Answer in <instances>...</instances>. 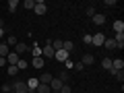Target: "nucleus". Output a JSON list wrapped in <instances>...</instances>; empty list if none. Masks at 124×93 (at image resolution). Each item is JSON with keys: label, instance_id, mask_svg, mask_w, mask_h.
Listing matches in <instances>:
<instances>
[{"label": "nucleus", "instance_id": "obj_16", "mask_svg": "<svg viewBox=\"0 0 124 93\" xmlns=\"http://www.w3.org/2000/svg\"><path fill=\"white\" fill-rule=\"evenodd\" d=\"M52 89H50V85H44V83H39L37 85V89H35V93H50Z\"/></svg>", "mask_w": 124, "mask_h": 93}, {"label": "nucleus", "instance_id": "obj_13", "mask_svg": "<svg viewBox=\"0 0 124 93\" xmlns=\"http://www.w3.org/2000/svg\"><path fill=\"white\" fill-rule=\"evenodd\" d=\"M31 64H33V68H37V70H39V68H44L46 60H44V58H33V60H31Z\"/></svg>", "mask_w": 124, "mask_h": 93}, {"label": "nucleus", "instance_id": "obj_34", "mask_svg": "<svg viewBox=\"0 0 124 93\" xmlns=\"http://www.w3.org/2000/svg\"><path fill=\"white\" fill-rule=\"evenodd\" d=\"M6 66H8V64H6V58L0 56V68H6Z\"/></svg>", "mask_w": 124, "mask_h": 93}, {"label": "nucleus", "instance_id": "obj_2", "mask_svg": "<svg viewBox=\"0 0 124 93\" xmlns=\"http://www.w3.org/2000/svg\"><path fill=\"white\" fill-rule=\"evenodd\" d=\"M33 10H35V15H46V10H48V4H46L44 0H37L35 6H33Z\"/></svg>", "mask_w": 124, "mask_h": 93}, {"label": "nucleus", "instance_id": "obj_10", "mask_svg": "<svg viewBox=\"0 0 124 93\" xmlns=\"http://www.w3.org/2000/svg\"><path fill=\"white\" fill-rule=\"evenodd\" d=\"M27 50H29V46H27V44H23V41H19V44L15 46V52H17L19 56H21V54H25Z\"/></svg>", "mask_w": 124, "mask_h": 93}, {"label": "nucleus", "instance_id": "obj_30", "mask_svg": "<svg viewBox=\"0 0 124 93\" xmlns=\"http://www.w3.org/2000/svg\"><path fill=\"white\" fill-rule=\"evenodd\" d=\"M114 77H116V81H120V83H124V72H122V70H118V72H116Z\"/></svg>", "mask_w": 124, "mask_h": 93}, {"label": "nucleus", "instance_id": "obj_21", "mask_svg": "<svg viewBox=\"0 0 124 93\" xmlns=\"http://www.w3.org/2000/svg\"><path fill=\"white\" fill-rule=\"evenodd\" d=\"M27 66H29V62H27V60H25V58H21V60H19V62H17V68H19V72H21V70H25V68H27Z\"/></svg>", "mask_w": 124, "mask_h": 93}, {"label": "nucleus", "instance_id": "obj_12", "mask_svg": "<svg viewBox=\"0 0 124 93\" xmlns=\"http://www.w3.org/2000/svg\"><path fill=\"white\" fill-rule=\"evenodd\" d=\"M114 41H116V48H120V50H122V48H124V33H116Z\"/></svg>", "mask_w": 124, "mask_h": 93}, {"label": "nucleus", "instance_id": "obj_7", "mask_svg": "<svg viewBox=\"0 0 124 93\" xmlns=\"http://www.w3.org/2000/svg\"><path fill=\"white\" fill-rule=\"evenodd\" d=\"M62 85H64V83H62L60 79H56V77H54V79L50 81V89H52V91H60V89H62Z\"/></svg>", "mask_w": 124, "mask_h": 93}, {"label": "nucleus", "instance_id": "obj_31", "mask_svg": "<svg viewBox=\"0 0 124 93\" xmlns=\"http://www.w3.org/2000/svg\"><path fill=\"white\" fill-rule=\"evenodd\" d=\"M116 4H118V2H116V0H106V2H103V6H110V8H114Z\"/></svg>", "mask_w": 124, "mask_h": 93}, {"label": "nucleus", "instance_id": "obj_20", "mask_svg": "<svg viewBox=\"0 0 124 93\" xmlns=\"http://www.w3.org/2000/svg\"><path fill=\"white\" fill-rule=\"evenodd\" d=\"M54 77L52 75H48V72H44V75L39 77V83H44V85H50V81H52Z\"/></svg>", "mask_w": 124, "mask_h": 93}, {"label": "nucleus", "instance_id": "obj_35", "mask_svg": "<svg viewBox=\"0 0 124 93\" xmlns=\"http://www.w3.org/2000/svg\"><path fill=\"white\" fill-rule=\"evenodd\" d=\"M83 41H85V44L89 46V44H91V35H89V33H85V37H83Z\"/></svg>", "mask_w": 124, "mask_h": 93}, {"label": "nucleus", "instance_id": "obj_26", "mask_svg": "<svg viewBox=\"0 0 124 93\" xmlns=\"http://www.w3.org/2000/svg\"><path fill=\"white\" fill-rule=\"evenodd\" d=\"M101 66L106 68V70H110V68H112V58H103V60H101Z\"/></svg>", "mask_w": 124, "mask_h": 93}, {"label": "nucleus", "instance_id": "obj_33", "mask_svg": "<svg viewBox=\"0 0 124 93\" xmlns=\"http://www.w3.org/2000/svg\"><path fill=\"white\" fill-rule=\"evenodd\" d=\"M70 91H72V89H70V85H68V83L62 85V89H60V93H70Z\"/></svg>", "mask_w": 124, "mask_h": 93}, {"label": "nucleus", "instance_id": "obj_11", "mask_svg": "<svg viewBox=\"0 0 124 93\" xmlns=\"http://www.w3.org/2000/svg\"><path fill=\"white\" fill-rule=\"evenodd\" d=\"M81 62H83V66H89V64H93V62H95V56H93V54H85Z\"/></svg>", "mask_w": 124, "mask_h": 93}, {"label": "nucleus", "instance_id": "obj_19", "mask_svg": "<svg viewBox=\"0 0 124 93\" xmlns=\"http://www.w3.org/2000/svg\"><path fill=\"white\" fill-rule=\"evenodd\" d=\"M4 44H6V46H8V48H15V46H17V44H19V39H17V37H15V35H8V39H6V41H4Z\"/></svg>", "mask_w": 124, "mask_h": 93}, {"label": "nucleus", "instance_id": "obj_6", "mask_svg": "<svg viewBox=\"0 0 124 93\" xmlns=\"http://www.w3.org/2000/svg\"><path fill=\"white\" fill-rule=\"evenodd\" d=\"M41 58H54V50L50 44H46L44 48H41Z\"/></svg>", "mask_w": 124, "mask_h": 93}, {"label": "nucleus", "instance_id": "obj_22", "mask_svg": "<svg viewBox=\"0 0 124 93\" xmlns=\"http://www.w3.org/2000/svg\"><path fill=\"white\" fill-rule=\"evenodd\" d=\"M31 52H33V58H41V48H39V46H33V48H31Z\"/></svg>", "mask_w": 124, "mask_h": 93}, {"label": "nucleus", "instance_id": "obj_28", "mask_svg": "<svg viewBox=\"0 0 124 93\" xmlns=\"http://www.w3.org/2000/svg\"><path fill=\"white\" fill-rule=\"evenodd\" d=\"M0 89H2V93H10V91H13V85H10V83H4Z\"/></svg>", "mask_w": 124, "mask_h": 93}, {"label": "nucleus", "instance_id": "obj_15", "mask_svg": "<svg viewBox=\"0 0 124 93\" xmlns=\"http://www.w3.org/2000/svg\"><path fill=\"white\" fill-rule=\"evenodd\" d=\"M56 79H60L62 83L66 85V83H68V79H70V72H66V70H60V75H58Z\"/></svg>", "mask_w": 124, "mask_h": 93}, {"label": "nucleus", "instance_id": "obj_23", "mask_svg": "<svg viewBox=\"0 0 124 93\" xmlns=\"http://www.w3.org/2000/svg\"><path fill=\"white\" fill-rule=\"evenodd\" d=\"M33 6H35V0H25L23 2V8H27V10H33Z\"/></svg>", "mask_w": 124, "mask_h": 93}, {"label": "nucleus", "instance_id": "obj_17", "mask_svg": "<svg viewBox=\"0 0 124 93\" xmlns=\"http://www.w3.org/2000/svg\"><path fill=\"white\" fill-rule=\"evenodd\" d=\"M72 48H75V46H72V41H70V39L62 41V50H64V52H68V54H70V52H72Z\"/></svg>", "mask_w": 124, "mask_h": 93}, {"label": "nucleus", "instance_id": "obj_24", "mask_svg": "<svg viewBox=\"0 0 124 93\" xmlns=\"http://www.w3.org/2000/svg\"><path fill=\"white\" fill-rule=\"evenodd\" d=\"M103 46H106L108 50H116V41L114 39H108V37H106V41H103Z\"/></svg>", "mask_w": 124, "mask_h": 93}, {"label": "nucleus", "instance_id": "obj_9", "mask_svg": "<svg viewBox=\"0 0 124 93\" xmlns=\"http://www.w3.org/2000/svg\"><path fill=\"white\" fill-rule=\"evenodd\" d=\"M112 68H114V70H124V60H122V58L112 60Z\"/></svg>", "mask_w": 124, "mask_h": 93}, {"label": "nucleus", "instance_id": "obj_39", "mask_svg": "<svg viewBox=\"0 0 124 93\" xmlns=\"http://www.w3.org/2000/svg\"><path fill=\"white\" fill-rule=\"evenodd\" d=\"M50 93H60V91H50Z\"/></svg>", "mask_w": 124, "mask_h": 93}, {"label": "nucleus", "instance_id": "obj_27", "mask_svg": "<svg viewBox=\"0 0 124 93\" xmlns=\"http://www.w3.org/2000/svg\"><path fill=\"white\" fill-rule=\"evenodd\" d=\"M19 72V68L17 66H6V75H10V77H15Z\"/></svg>", "mask_w": 124, "mask_h": 93}, {"label": "nucleus", "instance_id": "obj_38", "mask_svg": "<svg viewBox=\"0 0 124 93\" xmlns=\"http://www.w3.org/2000/svg\"><path fill=\"white\" fill-rule=\"evenodd\" d=\"M2 37H4V29H0V39H2Z\"/></svg>", "mask_w": 124, "mask_h": 93}, {"label": "nucleus", "instance_id": "obj_14", "mask_svg": "<svg viewBox=\"0 0 124 93\" xmlns=\"http://www.w3.org/2000/svg\"><path fill=\"white\" fill-rule=\"evenodd\" d=\"M8 54H10V48L4 44V41H2V44H0V56H2V58H6Z\"/></svg>", "mask_w": 124, "mask_h": 93}, {"label": "nucleus", "instance_id": "obj_5", "mask_svg": "<svg viewBox=\"0 0 124 93\" xmlns=\"http://www.w3.org/2000/svg\"><path fill=\"white\" fill-rule=\"evenodd\" d=\"M68 56H70V54L64 52V50H58V52H54V58H56L58 62H66V60H68Z\"/></svg>", "mask_w": 124, "mask_h": 93}, {"label": "nucleus", "instance_id": "obj_4", "mask_svg": "<svg viewBox=\"0 0 124 93\" xmlns=\"http://www.w3.org/2000/svg\"><path fill=\"white\" fill-rule=\"evenodd\" d=\"M19 60H21V56H19L17 52H10L8 56H6V64H8V66H17Z\"/></svg>", "mask_w": 124, "mask_h": 93}, {"label": "nucleus", "instance_id": "obj_1", "mask_svg": "<svg viewBox=\"0 0 124 93\" xmlns=\"http://www.w3.org/2000/svg\"><path fill=\"white\" fill-rule=\"evenodd\" d=\"M13 91L15 93H29V87H27V83L25 81H13Z\"/></svg>", "mask_w": 124, "mask_h": 93}, {"label": "nucleus", "instance_id": "obj_8", "mask_svg": "<svg viewBox=\"0 0 124 93\" xmlns=\"http://www.w3.org/2000/svg\"><path fill=\"white\" fill-rule=\"evenodd\" d=\"M91 19H93V25H103V23H106V17H103L101 13H95Z\"/></svg>", "mask_w": 124, "mask_h": 93}, {"label": "nucleus", "instance_id": "obj_29", "mask_svg": "<svg viewBox=\"0 0 124 93\" xmlns=\"http://www.w3.org/2000/svg\"><path fill=\"white\" fill-rule=\"evenodd\" d=\"M85 15H87V17H93V15H95V8H93V6H85Z\"/></svg>", "mask_w": 124, "mask_h": 93}, {"label": "nucleus", "instance_id": "obj_18", "mask_svg": "<svg viewBox=\"0 0 124 93\" xmlns=\"http://www.w3.org/2000/svg\"><path fill=\"white\" fill-rule=\"evenodd\" d=\"M112 27H114V31H116V33H124V23H122V21H116Z\"/></svg>", "mask_w": 124, "mask_h": 93}, {"label": "nucleus", "instance_id": "obj_32", "mask_svg": "<svg viewBox=\"0 0 124 93\" xmlns=\"http://www.w3.org/2000/svg\"><path fill=\"white\" fill-rule=\"evenodd\" d=\"M72 68H75V70H79V72H81V70H83L85 66H83V62H75V64H72Z\"/></svg>", "mask_w": 124, "mask_h": 93}, {"label": "nucleus", "instance_id": "obj_3", "mask_svg": "<svg viewBox=\"0 0 124 93\" xmlns=\"http://www.w3.org/2000/svg\"><path fill=\"white\" fill-rule=\"evenodd\" d=\"M103 41H106L103 33H93L91 35V46H103Z\"/></svg>", "mask_w": 124, "mask_h": 93}, {"label": "nucleus", "instance_id": "obj_36", "mask_svg": "<svg viewBox=\"0 0 124 93\" xmlns=\"http://www.w3.org/2000/svg\"><path fill=\"white\" fill-rule=\"evenodd\" d=\"M64 64H66V68H72V64H75V62H72V60H70V58H68V60H66V62H64Z\"/></svg>", "mask_w": 124, "mask_h": 93}, {"label": "nucleus", "instance_id": "obj_37", "mask_svg": "<svg viewBox=\"0 0 124 93\" xmlns=\"http://www.w3.org/2000/svg\"><path fill=\"white\" fill-rule=\"evenodd\" d=\"M0 29H4V21L2 19H0Z\"/></svg>", "mask_w": 124, "mask_h": 93}, {"label": "nucleus", "instance_id": "obj_25", "mask_svg": "<svg viewBox=\"0 0 124 93\" xmlns=\"http://www.w3.org/2000/svg\"><path fill=\"white\" fill-rule=\"evenodd\" d=\"M17 6H19L17 0H8V13H15V10H17Z\"/></svg>", "mask_w": 124, "mask_h": 93}, {"label": "nucleus", "instance_id": "obj_40", "mask_svg": "<svg viewBox=\"0 0 124 93\" xmlns=\"http://www.w3.org/2000/svg\"><path fill=\"white\" fill-rule=\"evenodd\" d=\"M10 93H15V91H10Z\"/></svg>", "mask_w": 124, "mask_h": 93}]
</instances>
